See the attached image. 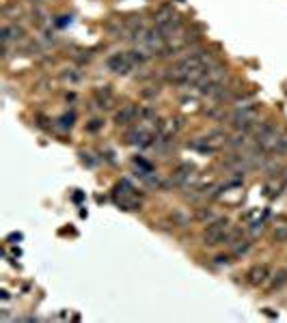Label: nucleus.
Segmentation results:
<instances>
[{"label": "nucleus", "instance_id": "nucleus-1", "mask_svg": "<svg viewBox=\"0 0 287 323\" xmlns=\"http://www.w3.org/2000/svg\"><path fill=\"white\" fill-rule=\"evenodd\" d=\"M229 229H231V222L227 220V218H216V220H212L210 224L205 226V231H203V244L205 246H218V244H222Z\"/></svg>", "mask_w": 287, "mask_h": 323}, {"label": "nucleus", "instance_id": "nucleus-2", "mask_svg": "<svg viewBox=\"0 0 287 323\" xmlns=\"http://www.w3.org/2000/svg\"><path fill=\"white\" fill-rule=\"evenodd\" d=\"M134 67H136V65L132 63L130 52H117L106 59V69L113 71V74H119V76L130 74V69H134Z\"/></svg>", "mask_w": 287, "mask_h": 323}, {"label": "nucleus", "instance_id": "nucleus-3", "mask_svg": "<svg viewBox=\"0 0 287 323\" xmlns=\"http://www.w3.org/2000/svg\"><path fill=\"white\" fill-rule=\"evenodd\" d=\"M270 278H272V270H270V265H266V263L255 265V267L246 274V280H249V285H253V287H264Z\"/></svg>", "mask_w": 287, "mask_h": 323}, {"label": "nucleus", "instance_id": "nucleus-4", "mask_svg": "<svg viewBox=\"0 0 287 323\" xmlns=\"http://www.w3.org/2000/svg\"><path fill=\"white\" fill-rule=\"evenodd\" d=\"M138 117H140V106H136V103H127V106H123L115 115V123L117 125H130Z\"/></svg>", "mask_w": 287, "mask_h": 323}, {"label": "nucleus", "instance_id": "nucleus-5", "mask_svg": "<svg viewBox=\"0 0 287 323\" xmlns=\"http://www.w3.org/2000/svg\"><path fill=\"white\" fill-rule=\"evenodd\" d=\"M193 171H195V166L193 164H181L177 171L173 173V177H171V181L175 183V185H186L188 181H190V177H193Z\"/></svg>", "mask_w": 287, "mask_h": 323}, {"label": "nucleus", "instance_id": "nucleus-6", "mask_svg": "<svg viewBox=\"0 0 287 323\" xmlns=\"http://www.w3.org/2000/svg\"><path fill=\"white\" fill-rule=\"evenodd\" d=\"M22 37H24V30L20 26H5V30H3L5 45H9L11 41H18V39H22Z\"/></svg>", "mask_w": 287, "mask_h": 323}, {"label": "nucleus", "instance_id": "nucleus-7", "mask_svg": "<svg viewBox=\"0 0 287 323\" xmlns=\"http://www.w3.org/2000/svg\"><path fill=\"white\" fill-rule=\"evenodd\" d=\"M251 246H253V241H251V239H244L242 244H237V246L233 248V254H235V256H242V254L249 252Z\"/></svg>", "mask_w": 287, "mask_h": 323}, {"label": "nucleus", "instance_id": "nucleus-8", "mask_svg": "<svg viewBox=\"0 0 287 323\" xmlns=\"http://www.w3.org/2000/svg\"><path fill=\"white\" fill-rule=\"evenodd\" d=\"M285 282H287V272H278V274H274V278H272V289H281Z\"/></svg>", "mask_w": 287, "mask_h": 323}, {"label": "nucleus", "instance_id": "nucleus-9", "mask_svg": "<svg viewBox=\"0 0 287 323\" xmlns=\"http://www.w3.org/2000/svg\"><path fill=\"white\" fill-rule=\"evenodd\" d=\"M274 239L276 241H287V224H281L274 229Z\"/></svg>", "mask_w": 287, "mask_h": 323}, {"label": "nucleus", "instance_id": "nucleus-10", "mask_svg": "<svg viewBox=\"0 0 287 323\" xmlns=\"http://www.w3.org/2000/svg\"><path fill=\"white\" fill-rule=\"evenodd\" d=\"M274 151H276V153H287V134H281V136H278Z\"/></svg>", "mask_w": 287, "mask_h": 323}, {"label": "nucleus", "instance_id": "nucleus-11", "mask_svg": "<svg viewBox=\"0 0 287 323\" xmlns=\"http://www.w3.org/2000/svg\"><path fill=\"white\" fill-rule=\"evenodd\" d=\"M229 261H231L229 256H222V254H220V256H216V261H214V263H216V265H227Z\"/></svg>", "mask_w": 287, "mask_h": 323}, {"label": "nucleus", "instance_id": "nucleus-12", "mask_svg": "<svg viewBox=\"0 0 287 323\" xmlns=\"http://www.w3.org/2000/svg\"><path fill=\"white\" fill-rule=\"evenodd\" d=\"M100 125H102V121H100V119H93V123L89 125V132H95V129H98Z\"/></svg>", "mask_w": 287, "mask_h": 323}]
</instances>
